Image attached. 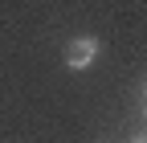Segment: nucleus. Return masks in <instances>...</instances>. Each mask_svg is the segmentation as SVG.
Segmentation results:
<instances>
[{"label":"nucleus","instance_id":"1","mask_svg":"<svg viewBox=\"0 0 147 143\" xmlns=\"http://www.w3.org/2000/svg\"><path fill=\"white\" fill-rule=\"evenodd\" d=\"M94 57H98V37H74L69 45H65V65L69 69H90L94 65Z\"/></svg>","mask_w":147,"mask_h":143},{"label":"nucleus","instance_id":"2","mask_svg":"<svg viewBox=\"0 0 147 143\" xmlns=\"http://www.w3.org/2000/svg\"><path fill=\"white\" fill-rule=\"evenodd\" d=\"M131 143H147V139H143V135H139V139H131Z\"/></svg>","mask_w":147,"mask_h":143}]
</instances>
